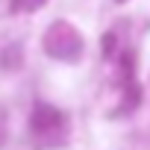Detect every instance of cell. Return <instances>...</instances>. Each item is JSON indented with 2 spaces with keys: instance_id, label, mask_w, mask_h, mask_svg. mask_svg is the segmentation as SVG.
Masks as SVG:
<instances>
[{
  "instance_id": "2",
  "label": "cell",
  "mask_w": 150,
  "mask_h": 150,
  "mask_svg": "<svg viewBox=\"0 0 150 150\" xmlns=\"http://www.w3.org/2000/svg\"><path fill=\"white\" fill-rule=\"evenodd\" d=\"M62 124H65L62 112L53 109L50 103H35V106H33V115H30V129H33V135L50 138V135H56V132L62 129Z\"/></svg>"
},
{
  "instance_id": "4",
  "label": "cell",
  "mask_w": 150,
  "mask_h": 150,
  "mask_svg": "<svg viewBox=\"0 0 150 150\" xmlns=\"http://www.w3.org/2000/svg\"><path fill=\"white\" fill-rule=\"evenodd\" d=\"M3 141H6V109L0 106V147H3Z\"/></svg>"
},
{
  "instance_id": "3",
  "label": "cell",
  "mask_w": 150,
  "mask_h": 150,
  "mask_svg": "<svg viewBox=\"0 0 150 150\" xmlns=\"http://www.w3.org/2000/svg\"><path fill=\"white\" fill-rule=\"evenodd\" d=\"M47 3V0H15L12 3V12H35Z\"/></svg>"
},
{
  "instance_id": "5",
  "label": "cell",
  "mask_w": 150,
  "mask_h": 150,
  "mask_svg": "<svg viewBox=\"0 0 150 150\" xmlns=\"http://www.w3.org/2000/svg\"><path fill=\"white\" fill-rule=\"evenodd\" d=\"M118 3H124V0H118Z\"/></svg>"
},
{
  "instance_id": "1",
  "label": "cell",
  "mask_w": 150,
  "mask_h": 150,
  "mask_svg": "<svg viewBox=\"0 0 150 150\" xmlns=\"http://www.w3.org/2000/svg\"><path fill=\"white\" fill-rule=\"evenodd\" d=\"M80 50H83V38L68 21H59L44 33V53L53 59H77Z\"/></svg>"
}]
</instances>
